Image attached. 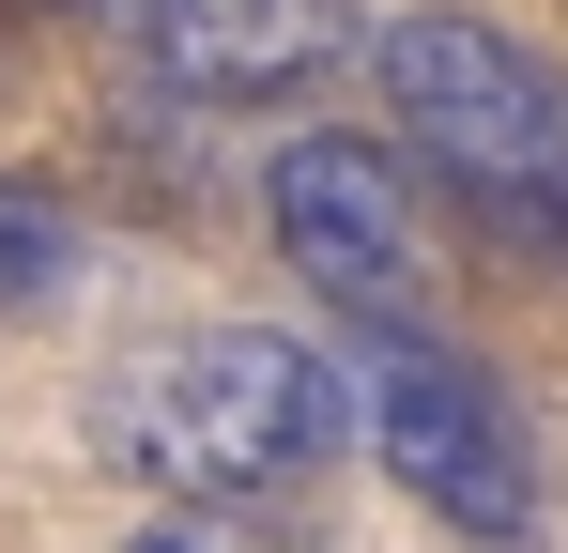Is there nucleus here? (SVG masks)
I'll return each mask as SVG.
<instances>
[{"mask_svg": "<svg viewBox=\"0 0 568 553\" xmlns=\"http://www.w3.org/2000/svg\"><path fill=\"white\" fill-rule=\"evenodd\" d=\"M108 47H139L170 92L200 108H246V92H307L338 62H369V16L354 0H93Z\"/></svg>", "mask_w": 568, "mask_h": 553, "instance_id": "obj_5", "label": "nucleus"}, {"mask_svg": "<svg viewBox=\"0 0 568 553\" xmlns=\"http://www.w3.org/2000/svg\"><path fill=\"white\" fill-rule=\"evenodd\" d=\"M93 262V231H78V200L47 170H0V323H31V308H62Z\"/></svg>", "mask_w": 568, "mask_h": 553, "instance_id": "obj_6", "label": "nucleus"}, {"mask_svg": "<svg viewBox=\"0 0 568 553\" xmlns=\"http://www.w3.org/2000/svg\"><path fill=\"white\" fill-rule=\"evenodd\" d=\"M338 431H354L338 369L277 323H185V339H154L93 384V446L139 492H185V507H246L307 461H338Z\"/></svg>", "mask_w": 568, "mask_h": 553, "instance_id": "obj_1", "label": "nucleus"}, {"mask_svg": "<svg viewBox=\"0 0 568 553\" xmlns=\"http://www.w3.org/2000/svg\"><path fill=\"white\" fill-rule=\"evenodd\" d=\"M369 62H384V92H399V139L462 184L476 231L568 262V62H538V47L491 31V16H446V0H430V16H384Z\"/></svg>", "mask_w": 568, "mask_h": 553, "instance_id": "obj_2", "label": "nucleus"}, {"mask_svg": "<svg viewBox=\"0 0 568 553\" xmlns=\"http://www.w3.org/2000/svg\"><path fill=\"white\" fill-rule=\"evenodd\" d=\"M354 415H369L384 476H399L430 523H462V539H523V523H538V446H523L507 384H491L476 354H446L430 323H369Z\"/></svg>", "mask_w": 568, "mask_h": 553, "instance_id": "obj_3", "label": "nucleus"}, {"mask_svg": "<svg viewBox=\"0 0 568 553\" xmlns=\"http://www.w3.org/2000/svg\"><path fill=\"white\" fill-rule=\"evenodd\" d=\"M262 215H277L292 276L354 323H415L430 308V262H415V200L384 170V139H292L262 170Z\"/></svg>", "mask_w": 568, "mask_h": 553, "instance_id": "obj_4", "label": "nucleus"}, {"mask_svg": "<svg viewBox=\"0 0 568 553\" xmlns=\"http://www.w3.org/2000/svg\"><path fill=\"white\" fill-rule=\"evenodd\" d=\"M123 553H292L277 523H246V507H154Z\"/></svg>", "mask_w": 568, "mask_h": 553, "instance_id": "obj_7", "label": "nucleus"}]
</instances>
